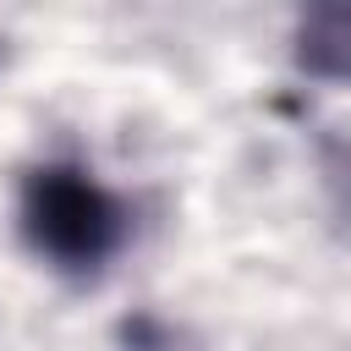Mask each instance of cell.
<instances>
[{
  "label": "cell",
  "mask_w": 351,
  "mask_h": 351,
  "mask_svg": "<svg viewBox=\"0 0 351 351\" xmlns=\"http://www.w3.org/2000/svg\"><path fill=\"white\" fill-rule=\"evenodd\" d=\"M22 236L66 274H99L126 241V203L77 165H38L22 181Z\"/></svg>",
  "instance_id": "6da1fadb"
},
{
  "label": "cell",
  "mask_w": 351,
  "mask_h": 351,
  "mask_svg": "<svg viewBox=\"0 0 351 351\" xmlns=\"http://www.w3.org/2000/svg\"><path fill=\"white\" fill-rule=\"evenodd\" d=\"M296 66L324 82H351V5H318L302 16Z\"/></svg>",
  "instance_id": "7a4b0ae2"
}]
</instances>
